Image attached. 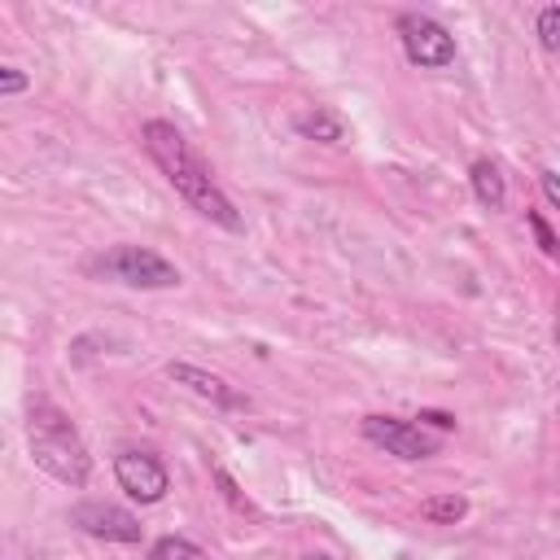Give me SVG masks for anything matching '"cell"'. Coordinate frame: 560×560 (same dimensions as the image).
Returning <instances> with one entry per match:
<instances>
[{"mask_svg": "<svg viewBox=\"0 0 560 560\" xmlns=\"http://www.w3.org/2000/svg\"><path fill=\"white\" fill-rule=\"evenodd\" d=\"M140 140H144V153H149V158L158 162V171L166 175V184H171L197 214H206L210 223H219V228H228V232H241V228H245L241 214H236V206H232L228 192L214 184L210 166L188 149V140H184V131H179L175 122L149 118V122L140 127Z\"/></svg>", "mask_w": 560, "mask_h": 560, "instance_id": "obj_1", "label": "cell"}, {"mask_svg": "<svg viewBox=\"0 0 560 560\" xmlns=\"http://www.w3.org/2000/svg\"><path fill=\"white\" fill-rule=\"evenodd\" d=\"M26 446H31L35 468H44L52 481H61L70 490L88 486L92 455H88L79 429L70 424V416L61 407H52V402H35L31 407V416H26Z\"/></svg>", "mask_w": 560, "mask_h": 560, "instance_id": "obj_2", "label": "cell"}, {"mask_svg": "<svg viewBox=\"0 0 560 560\" xmlns=\"http://www.w3.org/2000/svg\"><path fill=\"white\" fill-rule=\"evenodd\" d=\"M88 271L92 276H105V280H118L127 289H175L179 284L175 262H166L149 245H114V249L96 254L88 262Z\"/></svg>", "mask_w": 560, "mask_h": 560, "instance_id": "obj_3", "label": "cell"}, {"mask_svg": "<svg viewBox=\"0 0 560 560\" xmlns=\"http://www.w3.org/2000/svg\"><path fill=\"white\" fill-rule=\"evenodd\" d=\"M398 39H402V52L411 66L420 70H442L455 61V35L433 22L429 13H402L398 18Z\"/></svg>", "mask_w": 560, "mask_h": 560, "instance_id": "obj_4", "label": "cell"}, {"mask_svg": "<svg viewBox=\"0 0 560 560\" xmlns=\"http://www.w3.org/2000/svg\"><path fill=\"white\" fill-rule=\"evenodd\" d=\"M114 477H118V490L136 503H158L171 490V472L153 451H118L114 455Z\"/></svg>", "mask_w": 560, "mask_h": 560, "instance_id": "obj_5", "label": "cell"}, {"mask_svg": "<svg viewBox=\"0 0 560 560\" xmlns=\"http://www.w3.org/2000/svg\"><path fill=\"white\" fill-rule=\"evenodd\" d=\"M363 438L372 446H381L385 455H398V459H429V455H438V438L424 433L411 420H398V416H363Z\"/></svg>", "mask_w": 560, "mask_h": 560, "instance_id": "obj_6", "label": "cell"}, {"mask_svg": "<svg viewBox=\"0 0 560 560\" xmlns=\"http://www.w3.org/2000/svg\"><path fill=\"white\" fill-rule=\"evenodd\" d=\"M70 525L92 538H105V542H140V516H131L127 508H114V503H79V508H70Z\"/></svg>", "mask_w": 560, "mask_h": 560, "instance_id": "obj_7", "label": "cell"}, {"mask_svg": "<svg viewBox=\"0 0 560 560\" xmlns=\"http://www.w3.org/2000/svg\"><path fill=\"white\" fill-rule=\"evenodd\" d=\"M166 376H171L175 385L192 389L197 398L214 402V407H245V398H241L223 376H214V372H206V368H197V363H166Z\"/></svg>", "mask_w": 560, "mask_h": 560, "instance_id": "obj_8", "label": "cell"}, {"mask_svg": "<svg viewBox=\"0 0 560 560\" xmlns=\"http://www.w3.org/2000/svg\"><path fill=\"white\" fill-rule=\"evenodd\" d=\"M468 179H472V192H477V201H481L486 210H503L508 184H503V171H499L490 158H477V162L468 166Z\"/></svg>", "mask_w": 560, "mask_h": 560, "instance_id": "obj_9", "label": "cell"}, {"mask_svg": "<svg viewBox=\"0 0 560 560\" xmlns=\"http://www.w3.org/2000/svg\"><path fill=\"white\" fill-rule=\"evenodd\" d=\"M298 136H306V140H319V144H341L346 140V127H341V118L337 114H328V109H311V114H298Z\"/></svg>", "mask_w": 560, "mask_h": 560, "instance_id": "obj_10", "label": "cell"}, {"mask_svg": "<svg viewBox=\"0 0 560 560\" xmlns=\"http://www.w3.org/2000/svg\"><path fill=\"white\" fill-rule=\"evenodd\" d=\"M420 516L429 521V525H455V521H464L468 516V499L464 494H429L424 503H420Z\"/></svg>", "mask_w": 560, "mask_h": 560, "instance_id": "obj_11", "label": "cell"}, {"mask_svg": "<svg viewBox=\"0 0 560 560\" xmlns=\"http://www.w3.org/2000/svg\"><path fill=\"white\" fill-rule=\"evenodd\" d=\"M144 560H210L197 542H188V538H179V534H166V538H158L153 547H149V556Z\"/></svg>", "mask_w": 560, "mask_h": 560, "instance_id": "obj_12", "label": "cell"}, {"mask_svg": "<svg viewBox=\"0 0 560 560\" xmlns=\"http://www.w3.org/2000/svg\"><path fill=\"white\" fill-rule=\"evenodd\" d=\"M534 31H538V44H542L547 52H560V4H547V9H538V22H534Z\"/></svg>", "mask_w": 560, "mask_h": 560, "instance_id": "obj_13", "label": "cell"}, {"mask_svg": "<svg viewBox=\"0 0 560 560\" xmlns=\"http://www.w3.org/2000/svg\"><path fill=\"white\" fill-rule=\"evenodd\" d=\"M529 228H534V236H538V249H542L547 258H556V254H560V241L551 236L547 219H542V214H529Z\"/></svg>", "mask_w": 560, "mask_h": 560, "instance_id": "obj_14", "label": "cell"}, {"mask_svg": "<svg viewBox=\"0 0 560 560\" xmlns=\"http://www.w3.org/2000/svg\"><path fill=\"white\" fill-rule=\"evenodd\" d=\"M26 74L18 70V66H0V96H18V92H26Z\"/></svg>", "mask_w": 560, "mask_h": 560, "instance_id": "obj_15", "label": "cell"}, {"mask_svg": "<svg viewBox=\"0 0 560 560\" xmlns=\"http://www.w3.org/2000/svg\"><path fill=\"white\" fill-rule=\"evenodd\" d=\"M538 184H542V197L560 210V175L556 171H538Z\"/></svg>", "mask_w": 560, "mask_h": 560, "instance_id": "obj_16", "label": "cell"}, {"mask_svg": "<svg viewBox=\"0 0 560 560\" xmlns=\"http://www.w3.org/2000/svg\"><path fill=\"white\" fill-rule=\"evenodd\" d=\"M420 420H429L438 429H455V416H446V411H420Z\"/></svg>", "mask_w": 560, "mask_h": 560, "instance_id": "obj_17", "label": "cell"}, {"mask_svg": "<svg viewBox=\"0 0 560 560\" xmlns=\"http://www.w3.org/2000/svg\"><path fill=\"white\" fill-rule=\"evenodd\" d=\"M302 560H328V556H302Z\"/></svg>", "mask_w": 560, "mask_h": 560, "instance_id": "obj_18", "label": "cell"}]
</instances>
